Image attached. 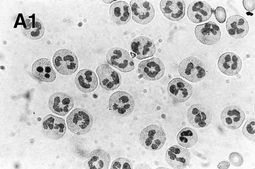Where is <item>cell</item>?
<instances>
[{
	"instance_id": "1",
	"label": "cell",
	"mask_w": 255,
	"mask_h": 169,
	"mask_svg": "<svg viewBox=\"0 0 255 169\" xmlns=\"http://www.w3.org/2000/svg\"><path fill=\"white\" fill-rule=\"evenodd\" d=\"M178 72L185 79L192 83H197L205 78L207 70L204 63L198 58L187 56L180 62Z\"/></svg>"
},
{
	"instance_id": "2",
	"label": "cell",
	"mask_w": 255,
	"mask_h": 169,
	"mask_svg": "<svg viewBox=\"0 0 255 169\" xmlns=\"http://www.w3.org/2000/svg\"><path fill=\"white\" fill-rule=\"evenodd\" d=\"M166 140L164 129L156 124H152L143 128L140 133L139 141L141 146L150 151L162 148Z\"/></svg>"
},
{
	"instance_id": "3",
	"label": "cell",
	"mask_w": 255,
	"mask_h": 169,
	"mask_svg": "<svg viewBox=\"0 0 255 169\" xmlns=\"http://www.w3.org/2000/svg\"><path fill=\"white\" fill-rule=\"evenodd\" d=\"M133 96L125 91H117L112 93L108 100V109L114 114L127 117L131 114L135 108Z\"/></svg>"
},
{
	"instance_id": "4",
	"label": "cell",
	"mask_w": 255,
	"mask_h": 169,
	"mask_svg": "<svg viewBox=\"0 0 255 169\" xmlns=\"http://www.w3.org/2000/svg\"><path fill=\"white\" fill-rule=\"evenodd\" d=\"M66 120L70 131L77 135L88 133L94 122L91 113L87 110L80 108L74 109L68 115Z\"/></svg>"
},
{
	"instance_id": "5",
	"label": "cell",
	"mask_w": 255,
	"mask_h": 169,
	"mask_svg": "<svg viewBox=\"0 0 255 169\" xmlns=\"http://www.w3.org/2000/svg\"><path fill=\"white\" fill-rule=\"evenodd\" d=\"M52 62L56 71L65 76L73 74L78 67L76 55L68 49H60L56 51L53 56Z\"/></svg>"
},
{
	"instance_id": "6",
	"label": "cell",
	"mask_w": 255,
	"mask_h": 169,
	"mask_svg": "<svg viewBox=\"0 0 255 169\" xmlns=\"http://www.w3.org/2000/svg\"><path fill=\"white\" fill-rule=\"evenodd\" d=\"M106 60L109 64L123 72H129L134 69V63L129 53L120 47L110 48L106 53Z\"/></svg>"
},
{
	"instance_id": "7",
	"label": "cell",
	"mask_w": 255,
	"mask_h": 169,
	"mask_svg": "<svg viewBox=\"0 0 255 169\" xmlns=\"http://www.w3.org/2000/svg\"><path fill=\"white\" fill-rule=\"evenodd\" d=\"M165 66L159 58L153 57L141 61L137 67L140 76L148 81L161 79L164 74Z\"/></svg>"
},
{
	"instance_id": "8",
	"label": "cell",
	"mask_w": 255,
	"mask_h": 169,
	"mask_svg": "<svg viewBox=\"0 0 255 169\" xmlns=\"http://www.w3.org/2000/svg\"><path fill=\"white\" fill-rule=\"evenodd\" d=\"M187 118L190 124L196 128L207 127L211 123L212 114L210 109L202 104H195L187 111Z\"/></svg>"
},
{
	"instance_id": "9",
	"label": "cell",
	"mask_w": 255,
	"mask_h": 169,
	"mask_svg": "<svg viewBox=\"0 0 255 169\" xmlns=\"http://www.w3.org/2000/svg\"><path fill=\"white\" fill-rule=\"evenodd\" d=\"M194 32L197 39L205 45H215L221 39L220 28L216 23L212 21L197 26Z\"/></svg>"
},
{
	"instance_id": "10",
	"label": "cell",
	"mask_w": 255,
	"mask_h": 169,
	"mask_svg": "<svg viewBox=\"0 0 255 169\" xmlns=\"http://www.w3.org/2000/svg\"><path fill=\"white\" fill-rule=\"evenodd\" d=\"M101 86L106 90L118 88L122 83V76L109 65L102 64L96 69Z\"/></svg>"
},
{
	"instance_id": "11",
	"label": "cell",
	"mask_w": 255,
	"mask_h": 169,
	"mask_svg": "<svg viewBox=\"0 0 255 169\" xmlns=\"http://www.w3.org/2000/svg\"><path fill=\"white\" fill-rule=\"evenodd\" d=\"M41 130L46 137L58 140L65 134L66 126L63 118L49 114L43 119Z\"/></svg>"
},
{
	"instance_id": "12",
	"label": "cell",
	"mask_w": 255,
	"mask_h": 169,
	"mask_svg": "<svg viewBox=\"0 0 255 169\" xmlns=\"http://www.w3.org/2000/svg\"><path fill=\"white\" fill-rule=\"evenodd\" d=\"M167 92L170 97L176 103L187 101L193 93L192 85L181 78H176L169 82Z\"/></svg>"
},
{
	"instance_id": "13",
	"label": "cell",
	"mask_w": 255,
	"mask_h": 169,
	"mask_svg": "<svg viewBox=\"0 0 255 169\" xmlns=\"http://www.w3.org/2000/svg\"><path fill=\"white\" fill-rule=\"evenodd\" d=\"M132 19L136 23L146 25L150 23L155 15L153 4L146 0H134L130 2Z\"/></svg>"
},
{
	"instance_id": "14",
	"label": "cell",
	"mask_w": 255,
	"mask_h": 169,
	"mask_svg": "<svg viewBox=\"0 0 255 169\" xmlns=\"http://www.w3.org/2000/svg\"><path fill=\"white\" fill-rule=\"evenodd\" d=\"M191 159L189 150L178 145L170 147L165 153V160L173 169H184L187 167Z\"/></svg>"
},
{
	"instance_id": "15",
	"label": "cell",
	"mask_w": 255,
	"mask_h": 169,
	"mask_svg": "<svg viewBox=\"0 0 255 169\" xmlns=\"http://www.w3.org/2000/svg\"><path fill=\"white\" fill-rule=\"evenodd\" d=\"M245 118L244 111L241 108L236 105L226 106L223 109L220 115L223 125L231 130L238 129Z\"/></svg>"
},
{
	"instance_id": "16",
	"label": "cell",
	"mask_w": 255,
	"mask_h": 169,
	"mask_svg": "<svg viewBox=\"0 0 255 169\" xmlns=\"http://www.w3.org/2000/svg\"><path fill=\"white\" fill-rule=\"evenodd\" d=\"M51 111L59 115H66L74 107L73 99L63 92H56L52 94L48 101Z\"/></svg>"
},
{
	"instance_id": "17",
	"label": "cell",
	"mask_w": 255,
	"mask_h": 169,
	"mask_svg": "<svg viewBox=\"0 0 255 169\" xmlns=\"http://www.w3.org/2000/svg\"><path fill=\"white\" fill-rule=\"evenodd\" d=\"M156 46L153 41L148 37L139 36L131 42L130 49L136 57L142 59L153 56L156 52Z\"/></svg>"
},
{
	"instance_id": "18",
	"label": "cell",
	"mask_w": 255,
	"mask_h": 169,
	"mask_svg": "<svg viewBox=\"0 0 255 169\" xmlns=\"http://www.w3.org/2000/svg\"><path fill=\"white\" fill-rule=\"evenodd\" d=\"M31 73L35 79L42 82H52L56 77L50 59L47 58L36 60L32 65Z\"/></svg>"
},
{
	"instance_id": "19",
	"label": "cell",
	"mask_w": 255,
	"mask_h": 169,
	"mask_svg": "<svg viewBox=\"0 0 255 169\" xmlns=\"http://www.w3.org/2000/svg\"><path fill=\"white\" fill-rule=\"evenodd\" d=\"M217 64L222 73L231 76L237 75L242 67L241 58L232 52H226L221 55Z\"/></svg>"
},
{
	"instance_id": "20",
	"label": "cell",
	"mask_w": 255,
	"mask_h": 169,
	"mask_svg": "<svg viewBox=\"0 0 255 169\" xmlns=\"http://www.w3.org/2000/svg\"><path fill=\"white\" fill-rule=\"evenodd\" d=\"M212 14L211 5L205 1L195 0L189 4L187 16L194 23H200L210 19Z\"/></svg>"
},
{
	"instance_id": "21",
	"label": "cell",
	"mask_w": 255,
	"mask_h": 169,
	"mask_svg": "<svg viewBox=\"0 0 255 169\" xmlns=\"http://www.w3.org/2000/svg\"><path fill=\"white\" fill-rule=\"evenodd\" d=\"M75 83L79 90L84 93L94 91L98 87V80L95 73L88 68L79 70L76 75Z\"/></svg>"
},
{
	"instance_id": "22",
	"label": "cell",
	"mask_w": 255,
	"mask_h": 169,
	"mask_svg": "<svg viewBox=\"0 0 255 169\" xmlns=\"http://www.w3.org/2000/svg\"><path fill=\"white\" fill-rule=\"evenodd\" d=\"M21 29L26 37L33 40L41 39L45 32V28L42 21L34 14L24 19Z\"/></svg>"
},
{
	"instance_id": "23",
	"label": "cell",
	"mask_w": 255,
	"mask_h": 169,
	"mask_svg": "<svg viewBox=\"0 0 255 169\" xmlns=\"http://www.w3.org/2000/svg\"><path fill=\"white\" fill-rule=\"evenodd\" d=\"M226 28L231 37L234 39H241L248 34L249 24L244 17L235 15L230 17L227 19Z\"/></svg>"
},
{
	"instance_id": "24",
	"label": "cell",
	"mask_w": 255,
	"mask_h": 169,
	"mask_svg": "<svg viewBox=\"0 0 255 169\" xmlns=\"http://www.w3.org/2000/svg\"><path fill=\"white\" fill-rule=\"evenodd\" d=\"M159 6L164 16L172 21H178L185 15V4L183 0H161Z\"/></svg>"
},
{
	"instance_id": "25",
	"label": "cell",
	"mask_w": 255,
	"mask_h": 169,
	"mask_svg": "<svg viewBox=\"0 0 255 169\" xmlns=\"http://www.w3.org/2000/svg\"><path fill=\"white\" fill-rule=\"evenodd\" d=\"M111 20L118 25L128 23L131 18L130 7L125 1H118L113 3L109 8Z\"/></svg>"
},
{
	"instance_id": "26",
	"label": "cell",
	"mask_w": 255,
	"mask_h": 169,
	"mask_svg": "<svg viewBox=\"0 0 255 169\" xmlns=\"http://www.w3.org/2000/svg\"><path fill=\"white\" fill-rule=\"evenodd\" d=\"M110 162L109 154L104 150L97 148L93 150L87 164L89 169H108Z\"/></svg>"
},
{
	"instance_id": "27",
	"label": "cell",
	"mask_w": 255,
	"mask_h": 169,
	"mask_svg": "<svg viewBox=\"0 0 255 169\" xmlns=\"http://www.w3.org/2000/svg\"><path fill=\"white\" fill-rule=\"evenodd\" d=\"M198 141V135L196 131L189 127L182 129L177 136V141L181 146L191 148L196 145Z\"/></svg>"
},
{
	"instance_id": "28",
	"label": "cell",
	"mask_w": 255,
	"mask_h": 169,
	"mask_svg": "<svg viewBox=\"0 0 255 169\" xmlns=\"http://www.w3.org/2000/svg\"><path fill=\"white\" fill-rule=\"evenodd\" d=\"M255 118L248 119L242 129V133L248 140L255 141Z\"/></svg>"
},
{
	"instance_id": "29",
	"label": "cell",
	"mask_w": 255,
	"mask_h": 169,
	"mask_svg": "<svg viewBox=\"0 0 255 169\" xmlns=\"http://www.w3.org/2000/svg\"><path fill=\"white\" fill-rule=\"evenodd\" d=\"M132 162L125 158H118L112 163L111 169H132Z\"/></svg>"
},
{
	"instance_id": "30",
	"label": "cell",
	"mask_w": 255,
	"mask_h": 169,
	"mask_svg": "<svg viewBox=\"0 0 255 169\" xmlns=\"http://www.w3.org/2000/svg\"><path fill=\"white\" fill-rule=\"evenodd\" d=\"M230 162L235 167H240L243 163V158L242 155L238 152H231L229 156Z\"/></svg>"
},
{
	"instance_id": "31",
	"label": "cell",
	"mask_w": 255,
	"mask_h": 169,
	"mask_svg": "<svg viewBox=\"0 0 255 169\" xmlns=\"http://www.w3.org/2000/svg\"><path fill=\"white\" fill-rule=\"evenodd\" d=\"M216 20L220 23L225 22L227 15L225 9L222 6H218L214 11Z\"/></svg>"
},
{
	"instance_id": "32",
	"label": "cell",
	"mask_w": 255,
	"mask_h": 169,
	"mask_svg": "<svg viewBox=\"0 0 255 169\" xmlns=\"http://www.w3.org/2000/svg\"><path fill=\"white\" fill-rule=\"evenodd\" d=\"M245 8L248 11H252L255 8V0H243Z\"/></svg>"
},
{
	"instance_id": "33",
	"label": "cell",
	"mask_w": 255,
	"mask_h": 169,
	"mask_svg": "<svg viewBox=\"0 0 255 169\" xmlns=\"http://www.w3.org/2000/svg\"><path fill=\"white\" fill-rule=\"evenodd\" d=\"M230 166V164L227 161H222L217 166L219 169H228Z\"/></svg>"
}]
</instances>
